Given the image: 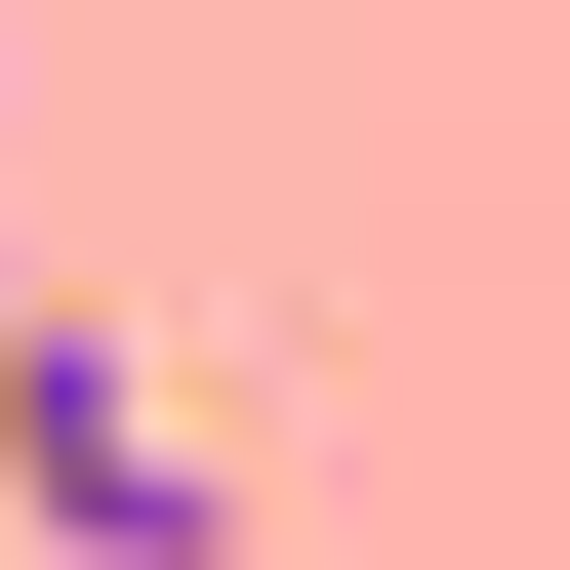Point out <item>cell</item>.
<instances>
[{
    "mask_svg": "<svg viewBox=\"0 0 570 570\" xmlns=\"http://www.w3.org/2000/svg\"><path fill=\"white\" fill-rule=\"evenodd\" d=\"M0 489H41L82 570H204V407L122 367V326H0Z\"/></svg>",
    "mask_w": 570,
    "mask_h": 570,
    "instance_id": "1",
    "label": "cell"
}]
</instances>
